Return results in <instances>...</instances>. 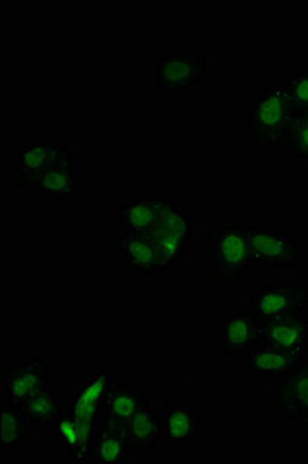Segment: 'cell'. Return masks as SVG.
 <instances>
[{"instance_id":"cell-12","label":"cell","mask_w":308,"mask_h":464,"mask_svg":"<svg viewBox=\"0 0 308 464\" xmlns=\"http://www.w3.org/2000/svg\"><path fill=\"white\" fill-rule=\"evenodd\" d=\"M259 333L261 317L251 308L228 313L222 321L217 348L229 359H245L259 343Z\"/></svg>"},{"instance_id":"cell-25","label":"cell","mask_w":308,"mask_h":464,"mask_svg":"<svg viewBox=\"0 0 308 464\" xmlns=\"http://www.w3.org/2000/svg\"><path fill=\"white\" fill-rule=\"evenodd\" d=\"M296 107H308V67L296 73L274 76Z\"/></svg>"},{"instance_id":"cell-15","label":"cell","mask_w":308,"mask_h":464,"mask_svg":"<svg viewBox=\"0 0 308 464\" xmlns=\"http://www.w3.org/2000/svg\"><path fill=\"white\" fill-rule=\"evenodd\" d=\"M130 457H141L154 452L163 443L159 429V413L144 400L139 411L129 420L124 432Z\"/></svg>"},{"instance_id":"cell-21","label":"cell","mask_w":308,"mask_h":464,"mask_svg":"<svg viewBox=\"0 0 308 464\" xmlns=\"http://www.w3.org/2000/svg\"><path fill=\"white\" fill-rule=\"evenodd\" d=\"M34 432L21 407L0 401V452H16Z\"/></svg>"},{"instance_id":"cell-14","label":"cell","mask_w":308,"mask_h":464,"mask_svg":"<svg viewBox=\"0 0 308 464\" xmlns=\"http://www.w3.org/2000/svg\"><path fill=\"white\" fill-rule=\"evenodd\" d=\"M115 246L122 256V264L129 273L155 276L159 271V256L148 232L122 229L115 238Z\"/></svg>"},{"instance_id":"cell-6","label":"cell","mask_w":308,"mask_h":464,"mask_svg":"<svg viewBox=\"0 0 308 464\" xmlns=\"http://www.w3.org/2000/svg\"><path fill=\"white\" fill-rule=\"evenodd\" d=\"M70 159H75V153L56 138H32L19 149L17 161L6 174V183L22 190L32 189L45 170Z\"/></svg>"},{"instance_id":"cell-19","label":"cell","mask_w":308,"mask_h":464,"mask_svg":"<svg viewBox=\"0 0 308 464\" xmlns=\"http://www.w3.org/2000/svg\"><path fill=\"white\" fill-rule=\"evenodd\" d=\"M169 197L139 196L124 201L115 211V220L126 231L149 232L165 211Z\"/></svg>"},{"instance_id":"cell-9","label":"cell","mask_w":308,"mask_h":464,"mask_svg":"<svg viewBox=\"0 0 308 464\" xmlns=\"http://www.w3.org/2000/svg\"><path fill=\"white\" fill-rule=\"evenodd\" d=\"M271 395L282 417L308 433V354L296 369L274 381Z\"/></svg>"},{"instance_id":"cell-7","label":"cell","mask_w":308,"mask_h":464,"mask_svg":"<svg viewBox=\"0 0 308 464\" xmlns=\"http://www.w3.org/2000/svg\"><path fill=\"white\" fill-rule=\"evenodd\" d=\"M250 249L255 265L265 271L296 268L303 264V248L296 238L273 225L251 223Z\"/></svg>"},{"instance_id":"cell-2","label":"cell","mask_w":308,"mask_h":464,"mask_svg":"<svg viewBox=\"0 0 308 464\" xmlns=\"http://www.w3.org/2000/svg\"><path fill=\"white\" fill-rule=\"evenodd\" d=\"M251 223L237 222L233 225H209L207 240L211 248L209 284L214 288L237 284L253 268L250 249Z\"/></svg>"},{"instance_id":"cell-11","label":"cell","mask_w":308,"mask_h":464,"mask_svg":"<svg viewBox=\"0 0 308 464\" xmlns=\"http://www.w3.org/2000/svg\"><path fill=\"white\" fill-rule=\"evenodd\" d=\"M259 343L292 353L308 354V310L261 319Z\"/></svg>"},{"instance_id":"cell-13","label":"cell","mask_w":308,"mask_h":464,"mask_svg":"<svg viewBox=\"0 0 308 464\" xmlns=\"http://www.w3.org/2000/svg\"><path fill=\"white\" fill-rule=\"evenodd\" d=\"M159 413L161 438L168 446H185L200 437L202 417L191 406L166 398Z\"/></svg>"},{"instance_id":"cell-18","label":"cell","mask_w":308,"mask_h":464,"mask_svg":"<svg viewBox=\"0 0 308 464\" xmlns=\"http://www.w3.org/2000/svg\"><path fill=\"white\" fill-rule=\"evenodd\" d=\"M144 400L146 398L137 392L132 382L122 375L121 380L113 385L112 391L109 392L100 424L118 432H124L129 420L139 411Z\"/></svg>"},{"instance_id":"cell-16","label":"cell","mask_w":308,"mask_h":464,"mask_svg":"<svg viewBox=\"0 0 308 464\" xmlns=\"http://www.w3.org/2000/svg\"><path fill=\"white\" fill-rule=\"evenodd\" d=\"M307 354L292 353L257 343L250 353L245 356V367L246 372L257 380L276 381L296 369V365Z\"/></svg>"},{"instance_id":"cell-4","label":"cell","mask_w":308,"mask_h":464,"mask_svg":"<svg viewBox=\"0 0 308 464\" xmlns=\"http://www.w3.org/2000/svg\"><path fill=\"white\" fill-rule=\"evenodd\" d=\"M148 234L159 256V271L168 273L187 257L194 237V220L169 197L165 211Z\"/></svg>"},{"instance_id":"cell-24","label":"cell","mask_w":308,"mask_h":464,"mask_svg":"<svg viewBox=\"0 0 308 464\" xmlns=\"http://www.w3.org/2000/svg\"><path fill=\"white\" fill-rule=\"evenodd\" d=\"M281 152L299 161H308V111L303 107H296L292 129L285 143L282 144Z\"/></svg>"},{"instance_id":"cell-5","label":"cell","mask_w":308,"mask_h":464,"mask_svg":"<svg viewBox=\"0 0 308 464\" xmlns=\"http://www.w3.org/2000/svg\"><path fill=\"white\" fill-rule=\"evenodd\" d=\"M209 73V63L203 50H170L155 67V81L168 100H181Z\"/></svg>"},{"instance_id":"cell-20","label":"cell","mask_w":308,"mask_h":464,"mask_svg":"<svg viewBox=\"0 0 308 464\" xmlns=\"http://www.w3.org/2000/svg\"><path fill=\"white\" fill-rule=\"evenodd\" d=\"M17 406L21 407L28 421L32 422L34 432L47 433V435H53L54 426L65 411L58 393L50 387Z\"/></svg>"},{"instance_id":"cell-8","label":"cell","mask_w":308,"mask_h":464,"mask_svg":"<svg viewBox=\"0 0 308 464\" xmlns=\"http://www.w3.org/2000/svg\"><path fill=\"white\" fill-rule=\"evenodd\" d=\"M50 380V361L41 354L17 359L0 369V401L21 404L28 398L47 389Z\"/></svg>"},{"instance_id":"cell-26","label":"cell","mask_w":308,"mask_h":464,"mask_svg":"<svg viewBox=\"0 0 308 464\" xmlns=\"http://www.w3.org/2000/svg\"><path fill=\"white\" fill-rule=\"evenodd\" d=\"M303 109H305V111H308V107H303Z\"/></svg>"},{"instance_id":"cell-1","label":"cell","mask_w":308,"mask_h":464,"mask_svg":"<svg viewBox=\"0 0 308 464\" xmlns=\"http://www.w3.org/2000/svg\"><path fill=\"white\" fill-rule=\"evenodd\" d=\"M296 106L274 78L270 84L253 96L246 120L245 149L255 152L259 149L281 150L292 129Z\"/></svg>"},{"instance_id":"cell-23","label":"cell","mask_w":308,"mask_h":464,"mask_svg":"<svg viewBox=\"0 0 308 464\" xmlns=\"http://www.w3.org/2000/svg\"><path fill=\"white\" fill-rule=\"evenodd\" d=\"M53 435L56 441L64 449L65 454L69 455L70 461L80 464L87 463L80 426H78L73 413L67 407L54 426Z\"/></svg>"},{"instance_id":"cell-22","label":"cell","mask_w":308,"mask_h":464,"mask_svg":"<svg viewBox=\"0 0 308 464\" xmlns=\"http://www.w3.org/2000/svg\"><path fill=\"white\" fill-rule=\"evenodd\" d=\"M129 457L130 454L124 435L107 428L104 424H100L91 444L89 463L124 464Z\"/></svg>"},{"instance_id":"cell-17","label":"cell","mask_w":308,"mask_h":464,"mask_svg":"<svg viewBox=\"0 0 308 464\" xmlns=\"http://www.w3.org/2000/svg\"><path fill=\"white\" fill-rule=\"evenodd\" d=\"M81 189V177L75 159L64 160L45 170L32 190L41 198L75 200Z\"/></svg>"},{"instance_id":"cell-3","label":"cell","mask_w":308,"mask_h":464,"mask_svg":"<svg viewBox=\"0 0 308 464\" xmlns=\"http://www.w3.org/2000/svg\"><path fill=\"white\" fill-rule=\"evenodd\" d=\"M122 375L115 370L102 369L91 372L85 380L76 385L73 395L70 398L69 409L80 426L82 446H84L87 463L91 457V444L95 440L96 430L101 422L107 396L113 385L121 380Z\"/></svg>"},{"instance_id":"cell-10","label":"cell","mask_w":308,"mask_h":464,"mask_svg":"<svg viewBox=\"0 0 308 464\" xmlns=\"http://www.w3.org/2000/svg\"><path fill=\"white\" fill-rule=\"evenodd\" d=\"M251 310L264 319L285 313L308 310V285L303 282L281 280L257 286L250 295Z\"/></svg>"}]
</instances>
